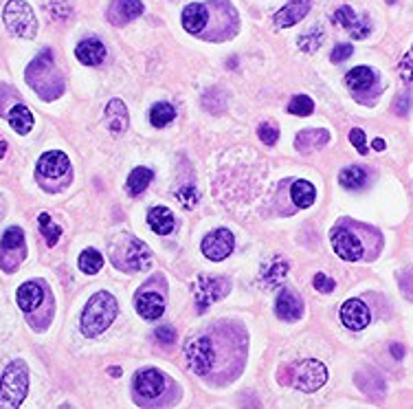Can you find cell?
I'll return each instance as SVG.
<instances>
[{"mask_svg": "<svg viewBox=\"0 0 413 409\" xmlns=\"http://www.w3.org/2000/svg\"><path fill=\"white\" fill-rule=\"evenodd\" d=\"M27 82L42 99H58L64 92V77L53 62L51 51L42 53L27 69Z\"/></svg>", "mask_w": 413, "mask_h": 409, "instance_id": "1", "label": "cell"}, {"mask_svg": "<svg viewBox=\"0 0 413 409\" xmlns=\"http://www.w3.org/2000/svg\"><path fill=\"white\" fill-rule=\"evenodd\" d=\"M116 299L110 295L108 290H99L88 299L86 308L82 312V332L84 337H99L103 330H108V326L116 317Z\"/></svg>", "mask_w": 413, "mask_h": 409, "instance_id": "2", "label": "cell"}, {"mask_svg": "<svg viewBox=\"0 0 413 409\" xmlns=\"http://www.w3.org/2000/svg\"><path fill=\"white\" fill-rule=\"evenodd\" d=\"M29 392V368L25 361H12L0 381V409H18Z\"/></svg>", "mask_w": 413, "mask_h": 409, "instance_id": "3", "label": "cell"}, {"mask_svg": "<svg viewBox=\"0 0 413 409\" xmlns=\"http://www.w3.org/2000/svg\"><path fill=\"white\" fill-rule=\"evenodd\" d=\"M290 379L286 381L299 392H316L327 381V368L316 359H303L288 368Z\"/></svg>", "mask_w": 413, "mask_h": 409, "instance_id": "4", "label": "cell"}, {"mask_svg": "<svg viewBox=\"0 0 413 409\" xmlns=\"http://www.w3.org/2000/svg\"><path fill=\"white\" fill-rule=\"evenodd\" d=\"M116 245H119V249H114V253H112L114 267H121L125 271H141L152 264L150 249H147V245L141 243V240L123 236Z\"/></svg>", "mask_w": 413, "mask_h": 409, "instance_id": "5", "label": "cell"}, {"mask_svg": "<svg viewBox=\"0 0 413 409\" xmlns=\"http://www.w3.org/2000/svg\"><path fill=\"white\" fill-rule=\"evenodd\" d=\"M5 25L14 36L31 40L38 34V20L34 9L25 0H9L5 7Z\"/></svg>", "mask_w": 413, "mask_h": 409, "instance_id": "6", "label": "cell"}, {"mask_svg": "<svg viewBox=\"0 0 413 409\" xmlns=\"http://www.w3.org/2000/svg\"><path fill=\"white\" fill-rule=\"evenodd\" d=\"M185 356H187V365L189 370L207 376L216 365V348L214 341H211L207 334H198V337L189 339L185 345Z\"/></svg>", "mask_w": 413, "mask_h": 409, "instance_id": "7", "label": "cell"}, {"mask_svg": "<svg viewBox=\"0 0 413 409\" xmlns=\"http://www.w3.org/2000/svg\"><path fill=\"white\" fill-rule=\"evenodd\" d=\"M330 240H332V247H334V253L341 258V260H347V262H356L365 256V245L363 240L358 238V234H354L352 229L345 227V225H338L332 229L330 234Z\"/></svg>", "mask_w": 413, "mask_h": 409, "instance_id": "8", "label": "cell"}, {"mask_svg": "<svg viewBox=\"0 0 413 409\" xmlns=\"http://www.w3.org/2000/svg\"><path fill=\"white\" fill-rule=\"evenodd\" d=\"M229 290V282L222 277H198L194 284V297H196V306L198 312H205V308H209L211 303L222 299Z\"/></svg>", "mask_w": 413, "mask_h": 409, "instance_id": "9", "label": "cell"}, {"mask_svg": "<svg viewBox=\"0 0 413 409\" xmlns=\"http://www.w3.org/2000/svg\"><path fill=\"white\" fill-rule=\"evenodd\" d=\"M165 390V376L158 370H141L134 376V394L152 401V398L161 396Z\"/></svg>", "mask_w": 413, "mask_h": 409, "instance_id": "10", "label": "cell"}, {"mask_svg": "<svg viewBox=\"0 0 413 409\" xmlns=\"http://www.w3.org/2000/svg\"><path fill=\"white\" fill-rule=\"evenodd\" d=\"M233 236L227 229H216V232H211L205 240H203V253L214 260V262H220L225 260L231 251H233Z\"/></svg>", "mask_w": 413, "mask_h": 409, "instance_id": "11", "label": "cell"}, {"mask_svg": "<svg viewBox=\"0 0 413 409\" xmlns=\"http://www.w3.org/2000/svg\"><path fill=\"white\" fill-rule=\"evenodd\" d=\"M68 170H71V163L66 159V154L60 150H51L47 154H42L38 161V174L45 178H62L64 174H68Z\"/></svg>", "mask_w": 413, "mask_h": 409, "instance_id": "12", "label": "cell"}, {"mask_svg": "<svg viewBox=\"0 0 413 409\" xmlns=\"http://www.w3.org/2000/svg\"><path fill=\"white\" fill-rule=\"evenodd\" d=\"M301 312H303V301L299 293H295L292 288H281L277 303H275V314L284 321H295L301 317Z\"/></svg>", "mask_w": 413, "mask_h": 409, "instance_id": "13", "label": "cell"}, {"mask_svg": "<svg viewBox=\"0 0 413 409\" xmlns=\"http://www.w3.org/2000/svg\"><path fill=\"white\" fill-rule=\"evenodd\" d=\"M369 308L361 299H347L341 306V321L349 330H363L369 323Z\"/></svg>", "mask_w": 413, "mask_h": 409, "instance_id": "14", "label": "cell"}, {"mask_svg": "<svg viewBox=\"0 0 413 409\" xmlns=\"http://www.w3.org/2000/svg\"><path fill=\"white\" fill-rule=\"evenodd\" d=\"M143 14V3L141 0H112L108 9V20L112 25L121 27L132 23L134 18Z\"/></svg>", "mask_w": 413, "mask_h": 409, "instance_id": "15", "label": "cell"}, {"mask_svg": "<svg viewBox=\"0 0 413 409\" xmlns=\"http://www.w3.org/2000/svg\"><path fill=\"white\" fill-rule=\"evenodd\" d=\"M310 12V0H290L288 5L281 7L277 14H275L273 23L277 29H286L301 23V20L308 16Z\"/></svg>", "mask_w": 413, "mask_h": 409, "instance_id": "16", "label": "cell"}, {"mask_svg": "<svg viewBox=\"0 0 413 409\" xmlns=\"http://www.w3.org/2000/svg\"><path fill=\"white\" fill-rule=\"evenodd\" d=\"M332 20L338 27H343L347 34L352 38H356V40L369 36V23H367V20H358L352 7H338L336 14L332 16Z\"/></svg>", "mask_w": 413, "mask_h": 409, "instance_id": "17", "label": "cell"}, {"mask_svg": "<svg viewBox=\"0 0 413 409\" xmlns=\"http://www.w3.org/2000/svg\"><path fill=\"white\" fill-rule=\"evenodd\" d=\"M136 310L143 319L147 321H154L163 314L165 310V301H163V295L161 293H154V290H141L139 295H136Z\"/></svg>", "mask_w": 413, "mask_h": 409, "instance_id": "18", "label": "cell"}, {"mask_svg": "<svg viewBox=\"0 0 413 409\" xmlns=\"http://www.w3.org/2000/svg\"><path fill=\"white\" fill-rule=\"evenodd\" d=\"M75 55H77V60L82 62V64L97 66V64H101L103 58H105V47H103L101 40L88 38V40H82L79 45H77Z\"/></svg>", "mask_w": 413, "mask_h": 409, "instance_id": "19", "label": "cell"}, {"mask_svg": "<svg viewBox=\"0 0 413 409\" xmlns=\"http://www.w3.org/2000/svg\"><path fill=\"white\" fill-rule=\"evenodd\" d=\"M103 119L112 134H123L128 130V110H125V103L121 99H112L108 106H105Z\"/></svg>", "mask_w": 413, "mask_h": 409, "instance_id": "20", "label": "cell"}, {"mask_svg": "<svg viewBox=\"0 0 413 409\" xmlns=\"http://www.w3.org/2000/svg\"><path fill=\"white\" fill-rule=\"evenodd\" d=\"M207 25H209V7L207 5L194 3V5L185 7V12H183V27H185V31L198 36Z\"/></svg>", "mask_w": 413, "mask_h": 409, "instance_id": "21", "label": "cell"}, {"mask_svg": "<svg viewBox=\"0 0 413 409\" xmlns=\"http://www.w3.org/2000/svg\"><path fill=\"white\" fill-rule=\"evenodd\" d=\"M330 141V132L323 130V128H308V130H301L297 134V139H295V148L299 152H310L314 148H321Z\"/></svg>", "mask_w": 413, "mask_h": 409, "instance_id": "22", "label": "cell"}, {"mask_svg": "<svg viewBox=\"0 0 413 409\" xmlns=\"http://www.w3.org/2000/svg\"><path fill=\"white\" fill-rule=\"evenodd\" d=\"M16 299H18V306L25 312L36 310L42 303V299H45V290H42V286L38 284V282H27V284H23L18 288Z\"/></svg>", "mask_w": 413, "mask_h": 409, "instance_id": "23", "label": "cell"}, {"mask_svg": "<svg viewBox=\"0 0 413 409\" xmlns=\"http://www.w3.org/2000/svg\"><path fill=\"white\" fill-rule=\"evenodd\" d=\"M374 82H376V73L369 69V66H356V69L349 71L347 77H345V84L354 92L369 90V88L374 86Z\"/></svg>", "mask_w": 413, "mask_h": 409, "instance_id": "24", "label": "cell"}, {"mask_svg": "<svg viewBox=\"0 0 413 409\" xmlns=\"http://www.w3.org/2000/svg\"><path fill=\"white\" fill-rule=\"evenodd\" d=\"M147 225H150L158 236H167L174 229V216L167 207H154L147 212Z\"/></svg>", "mask_w": 413, "mask_h": 409, "instance_id": "25", "label": "cell"}, {"mask_svg": "<svg viewBox=\"0 0 413 409\" xmlns=\"http://www.w3.org/2000/svg\"><path fill=\"white\" fill-rule=\"evenodd\" d=\"M7 119L18 134H27V132H31V128H34V114H31V110L27 106H23V103H18V106L9 110Z\"/></svg>", "mask_w": 413, "mask_h": 409, "instance_id": "26", "label": "cell"}, {"mask_svg": "<svg viewBox=\"0 0 413 409\" xmlns=\"http://www.w3.org/2000/svg\"><path fill=\"white\" fill-rule=\"evenodd\" d=\"M14 251L25 256V234L20 227H9L3 236V245H0V256L14 253Z\"/></svg>", "mask_w": 413, "mask_h": 409, "instance_id": "27", "label": "cell"}, {"mask_svg": "<svg viewBox=\"0 0 413 409\" xmlns=\"http://www.w3.org/2000/svg\"><path fill=\"white\" fill-rule=\"evenodd\" d=\"M338 183L347 187V190H361V187H365V183H367V172L361 165L343 167L341 174H338Z\"/></svg>", "mask_w": 413, "mask_h": 409, "instance_id": "28", "label": "cell"}, {"mask_svg": "<svg viewBox=\"0 0 413 409\" xmlns=\"http://www.w3.org/2000/svg\"><path fill=\"white\" fill-rule=\"evenodd\" d=\"M290 196H292V203H295V205L301 207V209H305V207H310V205L314 203L316 192H314L312 183L303 181V178H301V181H295V183H292Z\"/></svg>", "mask_w": 413, "mask_h": 409, "instance_id": "29", "label": "cell"}, {"mask_svg": "<svg viewBox=\"0 0 413 409\" xmlns=\"http://www.w3.org/2000/svg\"><path fill=\"white\" fill-rule=\"evenodd\" d=\"M152 178H154L152 170H147V167H136V170H132L130 176H128V192L132 196L145 192L147 185L152 183Z\"/></svg>", "mask_w": 413, "mask_h": 409, "instance_id": "30", "label": "cell"}, {"mask_svg": "<svg viewBox=\"0 0 413 409\" xmlns=\"http://www.w3.org/2000/svg\"><path fill=\"white\" fill-rule=\"evenodd\" d=\"M176 117V110L172 103H154L152 110H150V123L154 125V128H165V125L172 121Z\"/></svg>", "mask_w": 413, "mask_h": 409, "instance_id": "31", "label": "cell"}, {"mask_svg": "<svg viewBox=\"0 0 413 409\" xmlns=\"http://www.w3.org/2000/svg\"><path fill=\"white\" fill-rule=\"evenodd\" d=\"M101 264H103V258H101V253L97 249H86V251H82V256H79V269L84 271V273H88V275H95L99 269H101Z\"/></svg>", "mask_w": 413, "mask_h": 409, "instance_id": "32", "label": "cell"}, {"mask_svg": "<svg viewBox=\"0 0 413 409\" xmlns=\"http://www.w3.org/2000/svg\"><path fill=\"white\" fill-rule=\"evenodd\" d=\"M40 232H42V236H45L49 247H55L60 236H62V229L55 223H53L49 214H40Z\"/></svg>", "mask_w": 413, "mask_h": 409, "instance_id": "33", "label": "cell"}, {"mask_svg": "<svg viewBox=\"0 0 413 409\" xmlns=\"http://www.w3.org/2000/svg\"><path fill=\"white\" fill-rule=\"evenodd\" d=\"M286 273H288V264H286L284 260H275L273 264L268 267V271L264 273V284H266L268 288L277 286L279 282L286 277Z\"/></svg>", "mask_w": 413, "mask_h": 409, "instance_id": "34", "label": "cell"}, {"mask_svg": "<svg viewBox=\"0 0 413 409\" xmlns=\"http://www.w3.org/2000/svg\"><path fill=\"white\" fill-rule=\"evenodd\" d=\"M314 110V103L308 95H295L288 103V112L299 114V117H308Z\"/></svg>", "mask_w": 413, "mask_h": 409, "instance_id": "35", "label": "cell"}, {"mask_svg": "<svg viewBox=\"0 0 413 409\" xmlns=\"http://www.w3.org/2000/svg\"><path fill=\"white\" fill-rule=\"evenodd\" d=\"M321 40H323V34H321V31H316L314 36H301V38H299V49L305 51V53H312V51L319 49Z\"/></svg>", "mask_w": 413, "mask_h": 409, "instance_id": "36", "label": "cell"}, {"mask_svg": "<svg viewBox=\"0 0 413 409\" xmlns=\"http://www.w3.org/2000/svg\"><path fill=\"white\" fill-rule=\"evenodd\" d=\"M258 136H260V139H262L264 143H266V145H275V143H277L279 132H277V128H273L271 123H260Z\"/></svg>", "mask_w": 413, "mask_h": 409, "instance_id": "37", "label": "cell"}, {"mask_svg": "<svg viewBox=\"0 0 413 409\" xmlns=\"http://www.w3.org/2000/svg\"><path fill=\"white\" fill-rule=\"evenodd\" d=\"M176 198H178V201L183 203V207L192 209V207L196 205V201H198V194H196V190H194V187L185 185V187H181V190L176 192Z\"/></svg>", "mask_w": 413, "mask_h": 409, "instance_id": "38", "label": "cell"}, {"mask_svg": "<svg viewBox=\"0 0 413 409\" xmlns=\"http://www.w3.org/2000/svg\"><path fill=\"white\" fill-rule=\"evenodd\" d=\"M398 69H400V75L405 77V82H413V49H409L405 58L400 60Z\"/></svg>", "mask_w": 413, "mask_h": 409, "instance_id": "39", "label": "cell"}, {"mask_svg": "<svg viewBox=\"0 0 413 409\" xmlns=\"http://www.w3.org/2000/svg\"><path fill=\"white\" fill-rule=\"evenodd\" d=\"M312 284H314V288L319 290V293H332L334 290V280H330L325 275V273H316L314 275V280H312Z\"/></svg>", "mask_w": 413, "mask_h": 409, "instance_id": "40", "label": "cell"}, {"mask_svg": "<svg viewBox=\"0 0 413 409\" xmlns=\"http://www.w3.org/2000/svg\"><path fill=\"white\" fill-rule=\"evenodd\" d=\"M349 141H352V145L354 148L361 152V154H365L367 152V141H365V132L361 130V128H354L352 132H349Z\"/></svg>", "mask_w": 413, "mask_h": 409, "instance_id": "41", "label": "cell"}, {"mask_svg": "<svg viewBox=\"0 0 413 409\" xmlns=\"http://www.w3.org/2000/svg\"><path fill=\"white\" fill-rule=\"evenodd\" d=\"M154 339L161 341V343H174L176 339V330L172 326H161L154 330Z\"/></svg>", "mask_w": 413, "mask_h": 409, "instance_id": "42", "label": "cell"}, {"mask_svg": "<svg viewBox=\"0 0 413 409\" xmlns=\"http://www.w3.org/2000/svg\"><path fill=\"white\" fill-rule=\"evenodd\" d=\"M352 51H354L352 45H336L334 51H332V55H330V60L338 64V62H343V60H347L349 55H352Z\"/></svg>", "mask_w": 413, "mask_h": 409, "instance_id": "43", "label": "cell"}, {"mask_svg": "<svg viewBox=\"0 0 413 409\" xmlns=\"http://www.w3.org/2000/svg\"><path fill=\"white\" fill-rule=\"evenodd\" d=\"M409 103H411L409 92H402V95L394 101V110H396L398 114H407V112H409Z\"/></svg>", "mask_w": 413, "mask_h": 409, "instance_id": "44", "label": "cell"}, {"mask_svg": "<svg viewBox=\"0 0 413 409\" xmlns=\"http://www.w3.org/2000/svg\"><path fill=\"white\" fill-rule=\"evenodd\" d=\"M391 354H394L396 359H400V356L405 354V348H402V345H398V343H394V345H391Z\"/></svg>", "mask_w": 413, "mask_h": 409, "instance_id": "45", "label": "cell"}, {"mask_svg": "<svg viewBox=\"0 0 413 409\" xmlns=\"http://www.w3.org/2000/svg\"><path fill=\"white\" fill-rule=\"evenodd\" d=\"M374 150L383 152V150H385V141H383V139H374Z\"/></svg>", "mask_w": 413, "mask_h": 409, "instance_id": "46", "label": "cell"}, {"mask_svg": "<svg viewBox=\"0 0 413 409\" xmlns=\"http://www.w3.org/2000/svg\"><path fill=\"white\" fill-rule=\"evenodd\" d=\"M5 154H7V143H5V141H0V159H3Z\"/></svg>", "mask_w": 413, "mask_h": 409, "instance_id": "47", "label": "cell"}, {"mask_svg": "<svg viewBox=\"0 0 413 409\" xmlns=\"http://www.w3.org/2000/svg\"><path fill=\"white\" fill-rule=\"evenodd\" d=\"M387 3H389V5H394V3H396V0H387Z\"/></svg>", "mask_w": 413, "mask_h": 409, "instance_id": "48", "label": "cell"}]
</instances>
